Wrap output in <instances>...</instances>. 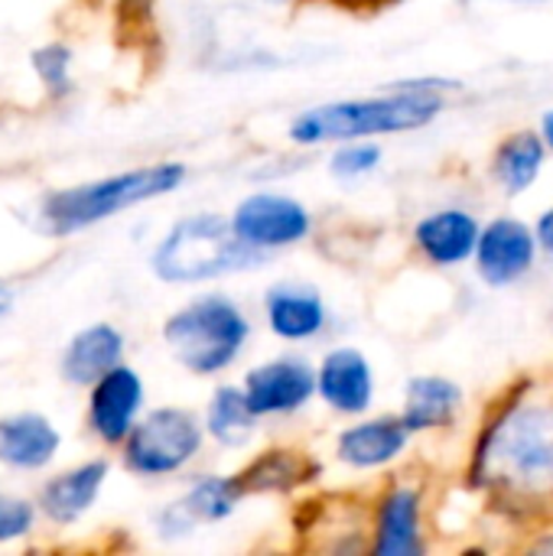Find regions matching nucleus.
<instances>
[{
    "label": "nucleus",
    "instance_id": "nucleus-16",
    "mask_svg": "<svg viewBox=\"0 0 553 556\" xmlns=\"http://www.w3.org/2000/svg\"><path fill=\"white\" fill-rule=\"evenodd\" d=\"M326 463L300 443H257L238 466L248 498L297 502L319 489Z\"/></svg>",
    "mask_w": 553,
    "mask_h": 556
},
{
    "label": "nucleus",
    "instance_id": "nucleus-21",
    "mask_svg": "<svg viewBox=\"0 0 553 556\" xmlns=\"http://www.w3.org/2000/svg\"><path fill=\"white\" fill-rule=\"evenodd\" d=\"M108 476H111V466L104 459H88V463H81V466H75L68 472H59L39 492L42 515L59 528L75 525L78 518H85L95 508Z\"/></svg>",
    "mask_w": 553,
    "mask_h": 556
},
{
    "label": "nucleus",
    "instance_id": "nucleus-12",
    "mask_svg": "<svg viewBox=\"0 0 553 556\" xmlns=\"http://www.w3.org/2000/svg\"><path fill=\"white\" fill-rule=\"evenodd\" d=\"M544 264L541 244L535 235V222L515 212L486 215L476 254H473V277L486 290H515L538 274Z\"/></svg>",
    "mask_w": 553,
    "mask_h": 556
},
{
    "label": "nucleus",
    "instance_id": "nucleus-19",
    "mask_svg": "<svg viewBox=\"0 0 553 556\" xmlns=\"http://www.w3.org/2000/svg\"><path fill=\"white\" fill-rule=\"evenodd\" d=\"M551 160L553 153L548 150L544 137L538 134V127H512L489 150L486 173L489 182L499 189V195L515 202L541 186V179L551 169Z\"/></svg>",
    "mask_w": 553,
    "mask_h": 556
},
{
    "label": "nucleus",
    "instance_id": "nucleus-13",
    "mask_svg": "<svg viewBox=\"0 0 553 556\" xmlns=\"http://www.w3.org/2000/svg\"><path fill=\"white\" fill-rule=\"evenodd\" d=\"M486 215L469 202H437L414 215L407 228L411 254L430 270H463L473 264Z\"/></svg>",
    "mask_w": 553,
    "mask_h": 556
},
{
    "label": "nucleus",
    "instance_id": "nucleus-25",
    "mask_svg": "<svg viewBox=\"0 0 553 556\" xmlns=\"http://www.w3.org/2000/svg\"><path fill=\"white\" fill-rule=\"evenodd\" d=\"M388 150L381 140H342L326 150V173L339 186H359L385 169Z\"/></svg>",
    "mask_w": 553,
    "mask_h": 556
},
{
    "label": "nucleus",
    "instance_id": "nucleus-30",
    "mask_svg": "<svg viewBox=\"0 0 553 556\" xmlns=\"http://www.w3.org/2000/svg\"><path fill=\"white\" fill-rule=\"evenodd\" d=\"M531 222H535V235H538V244H541V257H544V264L553 267V202L544 205Z\"/></svg>",
    "mask_w": 553,
    "mask_h": 556
},
{
    "label": "nucleus",
    "instance_id": "nucleus-14",
    "mask_svg": "<svg viewBox=\"0 0 553 556\" xmlns=\"http://www.w3.org/2000/svg\"><path fill=\"white\" fill-rule=\"evenodd\" d=\"M293 531L319 554H368V492H310L297 498Z\"/></svg>",
    "mask_w": 553,
    "mask_h": 556
},
{
    "label": "nucleus",
    "instance_id": "nucleus-9",
    "mask_svg": "<svg viewBox=\"0 0 553 556\" xmlns=\"http://www.w3.org/2000/svg\"><path fill=\"white\" fill-rule=\"evenodd\" d=\"M417 437L398 410H372L352 420H339L329 440V459L345 476L381 479L411 463Z\"/></svg>",
    "mask_w": 553,
    "mask_h": 556
},
{
    "label": "nucleus",
    "instance_id": "nucleus-3",
    "mask_svg": "<svg viewBox=\"0 0 553 556\" xmlns=\"http://www.w3.org/2000/svg\"><path fill=\"white\" fill-rule=\"evenodd\" d=\"M257 336V316L244 300L225 290H202L179 303L160 326L169 358L199 381L231 375Z\"/></svg>",
    "mask_w": 553,
    "mask_h": 556
},
{
    "label": "nucleus",
    "instance_id": "nucleus-2",
    "mask_svg": "<svg viewBox=\"0 0 553 556\" xmlns=\"http://www.w3.org/2000/svg\"><path fill=\"white\" fill-rule=\"evenodd\" d=\"M463 91L466 85L450 75H404L368 94L329 98L293 111L284 127V137L290 150L316 153L342 140H385L420 134L433 127Z\"/></svg>",
    "mask_w": 553,
    "mask_h": 556
},
{
    "label": "nucleus",
    "instance_id": "nucleus-22",
    "mask_svg": "<svg viewBox=\"0 0 553 556\" xmlns=\"http://www.w3.org/2000/svg\"><path fill=\"white\" fill-rule=\"evenodd\" d=\"M127 352V336L111 323H95L75 332L62 352V378L78 388H91L101 375L117 368Z\"/></svg>",
    "mask_w": 553,
    "mask_h": 556
},
{
    "label": "nucleus",
    "instance_id": "nucleus-24",
    "mask_svg": "<svg viewBox=\"0 0 553 556\" xmlns=\"http://www.w3.org/2000/svg\"><path fill=\"white\" fill-rule=\"evenodd\" d=\"M59 446V430L39 414H10L0 420V463L7 469H42L55 459Z\"/></svg>",
    "mask_w": 553,
    "mask_h": 556
},
{
    "label": "nucleus",
    "instance_id": "nucleus-7",
    "mask_svg": "<svg viewBox=\"0 0 553 556\" xmlns=\"http://www.w3.org/2000/svg\"><path fill=\"white\" fill-rule=\"evenodd\" d=\"M209 453L202 414L179 404L150 407L121 443V463L143 482L189 476Z\"/></svg>",
    "mask_w": 553,
    "mask_h": 556
},
{
    "label": "nucleus",
    "instance_id": "nucleus-27",
    "mask_svg": "<svg viewBox=\"0 0 553 556\" xmlns=\"http://www.w3.org/2000/svg\"><path fill=\"white\" fill-rule=\"evenodd\" d=\"M36 525V511L29 502L23 498H13L7 492H0V544L7 541H16V538H26Z\"/></svg>",
    "mask_w": 553,
    "mask_h": 556
},
{
    "label": "nucleus",
    "instance_id": "nucleus-35",
    "mask_svg": "<svg viewBox=\"0 0 553 556\" xmlns=\"http://www.w3.org/2000/svg\"><path fill=\"white\" fill-rule=\"evenodd\" d=\"M349 3H368V0H349Z\"/></svg>",
    "mask_w": 553,
    "mask_h": 556
},
{
    "label": "nucleus",
    "instance_id": "nucleus-32",
    "mask_svg": "<svg viewBox=\"0 0 553 556\" xmlns=\"http://www.w3.org/2000/svg\"><path fill=\"white\" fill-rule=\"evenodd\" d=\"M535 127H538V134L544 137L548 150L553 153V104H551V108H544V111L538 114V124H535Z\"/></svg>",
    "mask_w": 553,
    "mask_h": 556
},
{
    "label": "nucleus",
    "instance_id": "nucleus-31",
    "mask_svg": "<svg viewBox=\"0 0 553 556\" xmlns=\"http://www.w3.org/2000/svg\"><path fill=\"white\" fill-rule=\"evenodd\" d=\"M515 547H518V551H525V554L553 556V521L551 525H541V528H535L531 534H525V538H521Z\"/></svg>",
    "mask_w": 553,
    "mask_h": 556
},
{
    "label": "nucleus",
    "instance_id": "nucleus-33",
    "mask_svg": "<svg viewBox=\"0 0 553 556\" xmlns=\"http://www.w3.org/2000/svg\"><path fill=\"white\" fill-rule=\"evenodd\" d=\"M261 3H267V7H303V3H310V0H261Z\"/></svg>",
    "mask_w": 553,
    "mask_h": 556
},
{
    "label": "nucleus",
    "instance_id": "nucleus-5",
    "mask_svg": "<svg viewBox=\"0 0 553 556\" xmlns=\"http://www.w3.org/2000/svg\"><path fill=\"white\" fill-rule=\"evenodd\" d=\"M189 182V166L179 160H160L147 166H134L114 176H101L72 189L52 192L39 205L42 228L55 238L78 235L85 228H95L121 212H130L137 205L166 199L179 192Z\"/></svg>",
    "mask_w": 553,
    "mask_h": 556
},
{
    "label": "nucleus",
    "instance_id": "nucleus-23",
    "mask_svg": "<svg viewBox=\"0 0 553 556\" xmlns=\"http://www.w3.org/2000/svg\"><path fill=\"white\" fill-rule=\"evenodd\" d=\"M176 498L199 528H218L244 508L248 492H244L238 469H231V472L205 469V472L189 476L186 489Z\"/></svg>",
    "mask_w": 553,
    "mask_h": 556
},
{
    "label": "nucleus",
    "instance_id": "nucleus-8",
    "mask_svg": "<svg viewBox=\"0 0 553 556\" xmlns=\"http://www.w3.org/2000/svg\"><path fill=\"white\" fill-rule=\"evenodd\" d=\"M228 222H231L235 235L254 254H261L267 261L303 248L316 235V212L310 208V202L290 189L267 186V182L244 192L231 205Z\"/></svg>",
    "mask_w": 553,
    "mask_h": 556
},
{
    "label": "nucleus",
    "instance_id": "nucleus-26",
    "mask_svg": "<svg viewBox=\"0 0 553 556\" xmlns=\"http://www.w3.org/2000/svg\"><path fill=\"white\" fill-rule=\"evenodd\" d=\"M33 68L52 98H65L72 91V49L62 42H49L33 52Z\"/></svg>",
    "mask_w": 553,
    "mask_h": 556
},
{
    "label": "nucleus",
    "instance_id": "nucleus-28",
    "mask_svg": "<svg viewBox=\"0 0 553 556\" xmlns=\"http://www.w3.org/2000/svg\"><path fill=\"white\" fill-rule=\"evenodd\" d=\"M153 531H156V538L160 541H186V538H192L196 531H199V525L186 515V508L179 505V498H173V502H166L156 515H153Z\"/></svg>",
    "mask_w": 553,
    "mask_h": 556
},
{
    "label": "nucleus",
    "instance_id": "nucleus-1",
    "mask_svg": "<svg viewBox=\"0 0 553 556\" xmlns=\"http://www.w3.org/2000/svg\"><path fill=\"white\" fill-rule=\"evenodd\" d=\"M479 515L518 541L553 521V368L505 381L479 410L460 463Z\"/></svg>",
    "mask_w": 553,
    "mask_h": 556
},
{
    "label": "nucleus",
    "instance_id": "nucleus-4",
    "mask_svg": "<svg viewBox=\"0 0 553 556\" xmlns=\"http://www.w3.org/2000/svg\"><path fill=\"white\" fill-rule=\"evenodd\" d=\"M267 257L254 254L231 228L225 212H189L176 218L150 251V274L166 287H209L254 274Z\"/></svg>",
    "mask_w": 553,
    "mask_h": 556
},
{
    "label": "nucleus",
    "instance_id": "nucleus-29",
    "mask_svg": "<svg viewBox=\"0 0 553 556\" xmlns=\"http://www.w3.org/2000/svg\"><path fill=\"white\" fill-rule=\"evenodd\" d=\"M153 10L156 0H117V33L124 36H147L153 26Z\"/></svg>",
    "mask_w": 553,
    "mask_h": 556
},
{
    "label": "nucleus",
    "instance_id": "nucleus-11",
    "mask_svg": "<svg viewBox=\"0 0 553 556\" xmlns=\"http://www.w3.org/2000/svg\"><path fill=\"white\" fill-rule=\"evenodd\" d=\"M257 323L287 349H310L332 336L336 313L323 287L297 277H280L264 287L257 300Z\"/></svg>",
    "mask_w": 553,
    "mask_h": 556
},
{
    "label": "nucleus",
    "instance_id": "nucleus-6",
    "mask_svg": "<svg viewBox=\"0 0 553 556\" xmlns=\"http://www.w3.org/2000/svg\"><path fill=\"white\" fill-rule=\"evenodd\" d=\"M437 538V489L427 472L394 469L368 489V554L427 556Z\"/></svg>",
    "mask_w": 553,
    "mask_h": 556
},
{
    "label": "nucleus",
    "instance_id": "nucleus-20",
    "mask_svg": "<svg viewBox=\"0 0 553 556\" xmlns=\"http://www.w3.org/2000/svg\"><path fill=\"white\" fill-rule=\"evenodd\" d=\"M205 424L209 446L218 450L222 456H238L251 453L264 433V420L254 414L248 394L241 391L238 381H215V388L205 397V407L199 410Z\"/></svg>",
    "mask_w": 553,
    "mask_h": 556
},
{
    "label": "nucleus",
    "instance_id": "nucleus-10",
    "mask_svg": "<svg viewBox=\"0 0 553 556\" xmlns=\"http://www.w3.org/2000/svg\"><path fill=\"white\" fill-rule=\"evenodd\" d=\"M238 384L267 427L293 424L316 404V362L300 349H284L251 362Z\"/></svg>",
    "mask_w": 553,
    "mask_h": 556
},
{
    "label": "nucleus",
    "instance_id": "nucleus-17",
    "mask_svg": "<svg viewBox=\"0 0 553 556\" xmlns=\"http://www.w3.org/2000/svg\"><path fill=\"white\" fill-rule=\"evenodd\" d=\"M398 414L417 440H443L466 424L469 394L453 375L420 371L404 381Z\"/></svg>",
    "mask_w": 553,
    "mask_h": 556
},
{
    "label": "nucleus",
    "instance_id": "nucleus-15",
    "mask_svg": "<svg viewBox=\"0 0 553 556\" xmlns=\"http://www.w3.org/2000/svg\"><path fill=\"white\" fill-rule=\"evenodd\" d=\"M378 368L352 342H336L319 352L316 358V404L336 417V420H352L362 414L378 410Z\"/></svg>",
    "mask_w": 553,
    "mask_h": 556
},
{
    "label": "nucleus",
    "instance_id": "nucleus-34",
    "mask_svg": "<svg viewBox=\"0 0 553 556\" xmlns=\"http://www.w3.org/2000/svg\"><path fill=\"white\" fill-rule=\"evenodd\" d=\"M10 306H13V303H10V293H7V290H0V319L10 313Z\"/></svg>",
    "mask_w": 553,
    "mask_h": 556
},
{
    "label": "nucleus",
    "instance_id": "nucleus-18",
    "mask_svg": "<svg viewBox=\"0 0 553 556\" xmlns=\"http://www.w3.org/2000/svg\"><path fill=\"white\" fill-rule=\"evenodd\" d=\"M143 414L147 384L143 375L127 362H121L88 388V430L111 450H121Z\"/></svg>",
    "mask_w": 553,
    "mask_h": 556
}]
</instances>
